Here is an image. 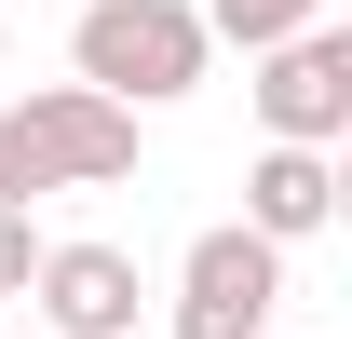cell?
<instances>
[{"mask_svg":"<svg viewBox=\"0 0 352 339\" xmlns=\"http://www.w3.org/2000/svg\"><path fill=\"white\" fill-rule=\"evenodd\" d=\"M339 217V150H285L271 136L258 163H244V231H271V245H311Z\"/></svg>","mask_w":352,"mask_h":339,"instance_id":"cell-6","label":"cell"},{"mask_svg":"<svg viewBox=\"0 0 352 339\" xmlns=\"http://www.w3.org/2000/svg\"><path fill=\"white\" fill-rule=\"evenodd\" d=\"M0 68H14V41H0Z\"/></svg>","mask_w":352,"mask_h":339,"instance_id":"cell-10","label":"cell"},{"mask_svg":"<svg viewBox=\"0 0 352 339\" xmlns=\"http://www.w3.org/2000/svg\"><path fill=\"white\" fill-rule=\"evenodd\" d=\"M28 271H41V231H28V204H0V298H28Z\"/></svg>","mask_w":352,"mask_h":339,"instance_id":"cell-8","label":"cell"},{"mask_svg":"<svg viewBox=\"0 0 352 339\" xmlns=\"http://www.w3.org/2000/svg\"><path fill=\"white\" fill-rule=\"evenodd\" d=\"M0 123H14L28 190H122V176H135V109L95 95V82H28Z\"/></svg>","mask_w":352,"mask_h":339,"instance_id":"cell-2","label":"cell"},{"mask_svg":"<svg viewBox=\"0 0 352 339\" xmlns=\"http://www.w3.org/2000/svg\"><path fill=\"white\" fill-rule=\"evenodd\" d=\"M271 312H285V245L271 231L217 217L176 258V339H271Z\"/></svg>","mask_w":352,"mask_h":339,"instance_id":"cell-3","label":"cell"},{"mask_svg":"<svg viewBox=\"0 0 352 339\" xmlns=\"http://www.w3.org/2000/svg\"><path fill=\"white\" fill-rule=\"evenodd\" d=\"M258 123L285 136V150H339L352 136V28H285V41L258 54Z\"/></svg>","mask_w":352,"mask_h":339,"instance_id":"cell-4","label":"cell"},{"mask_svg":"<svg viewBox=\"0 0 352 339\" xmlns=\"http://www.w3.org/2000/svg\"><path fill=\"white\" fill-rule=\"evenodd\" d=\"M0 204H41V190H28V163H14V123H0Z\"/></svg>","mask_w":352,"mask_h":339,"instance_id":"cell-9","label":"cell"},{"mask_svg":"<svg viewBox=\"0 0 352 339\" xmlns=\"http://www.w3.org/2000/svg\"><path fill=\"white\" fill-rule=\"evenodd\" d=\"M204 0H82V28H68V82L122 95V109H176V95L204 82Z\"/></svg>","mask_w":352,"mask_h":339,"instance_id":"cell-1","label":"cell"},{"mask_svg":"<svg viewBox=\"0 0 352 339\" xmlns=\"http://www.w3.org/2000/svg\"><path fill=\"white\" fill-rule=\"evenodd\" d=\"M325 0H204V41H244V54H271L285 28H311Z\"/></svg>","mask_w":352,"mask_h":339,"instance_id":"cell-7","label":"cell"},{"mask_svg":"<svg viewBox=\"0 0 352 339\" xmlns=\"http://www.w3.org/2000/svg\"><path fill=\"white\" fill-rule=\"evenodd\" d=\"M135 258L122 245H41V271H28V312H41L54 339H135Z\"/></svg>","mask_w":352,"mask_h":339,"instance_id":"cell-5","label":"cell"}]
</instances>
